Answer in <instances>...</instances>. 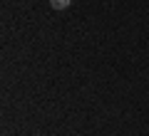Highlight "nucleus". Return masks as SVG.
I'll return each mask as SVG.
<instances>
[{
  "instance_id": "obj_1",
  "label": "nucleus",
  "mask_w": 149,
  "mask_h": 136,
  "mask_svg": "<svg viewBox=\"0 0 149 136\" xmlns=\"http://www.w3.org/2000/svg\"><path fill=\"white\" fill-rule=\"evenodd\" d=\"M50 5H52L55 10H65V8L70 5V0H50Z\"/></svg>"
}]
</instances>
